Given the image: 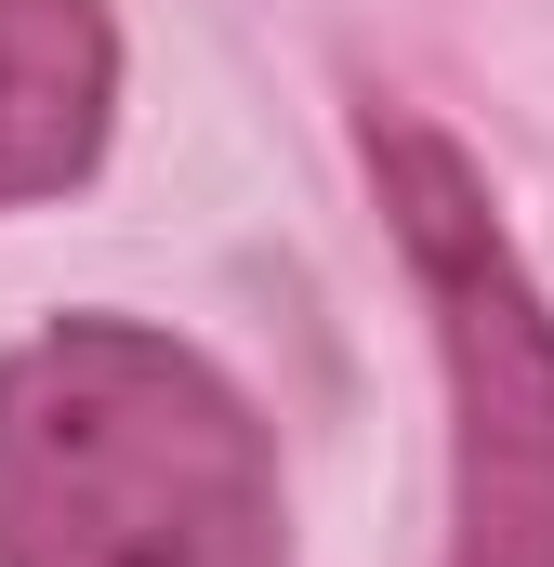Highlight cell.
<instances>
[{"label":"cell","mask_w":554,"mask_h":567,"mask_svg":"<svg viewBox=\"0 0 554 567\" xmlns=\"http://www.w3.org/2000/svg\"><path fill=\"white\" fill-rule=\"evenodd\" d=\"M0 567H290L252 396L145 317L27 330L0 357Z\"/></svg>","instance_id":"1"},{"label":"cell","mask_w":554,"mask_h":567,"mask_svg":"<svg viewBox=\"0 0 554 567\" xmlns=\"http://www.w3.org/2000/svg\"><path fill=\"white\" fill-rule=\"evenodd\" d=\"M370 185L449 357V567H554V303L502 238L475 158L370 120Z\"/></svg>","instance_id":"2"},{"label":"cell","mask_w":554,"mask_h":567,"mask_svg":"<svg viewBox=\"0 0 554 567\" xmlns=\"http://www.w3.org/2000/svg\"><path fill=\"white\" fill-rule=\"evenodd\" d=\"M120 120V27L106 0H0V212L66 198Z\"/></svg>","instance_id":"3"}]
</instances>
